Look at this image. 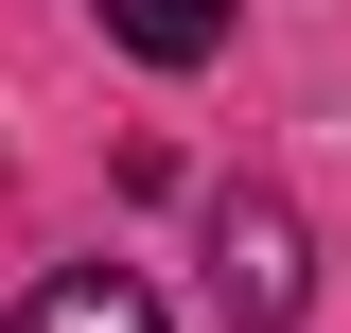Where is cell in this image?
Returning <instances> with one entry per match:
<instances>
[{"instance_id": "obj_1", "label": "cell", "mask_w": 351, "mask_h": 333, "mask_svg": "<svg viewBox=\"0 0 351 333\" xmlns=\"http://www.w3.org/2000/svg\"><path fill=\"white\" fill-rule=\"evenodd\" d=\"M211 263H228V316H246V333H281V316H299V210L228 193V210H211Z\"/></svg>"}, {"instance_id": "obj_2", "label": "cell", "mask_w": 351, "mask_h": 333, "mask_svg": "<svg viewBox=\"0 0 351 333\" xmlns=\"http://www.w3.org/2000/svg\"><path fill=\"white\" fill-rule=\"evenodd\" d=\"M0 333H158V298H141L123 263H53V281L18 298V316H0Z\"/></svg>"}, {"instance_id": "obj_3", "label": "cell", "mask_w": 351, "mask_h": 333, "mask_svg": "<svg viewBox=\"0 0 351 333\" xmlns=\"http://www.w3.org/2000/svg\"><path fill=\"white\" fill-rule=\"evenodd\" d=\"M88 18H106V36H123L141 71H211V53H228V18H246V0H88Z\"/></svg>"}]
</instances>
